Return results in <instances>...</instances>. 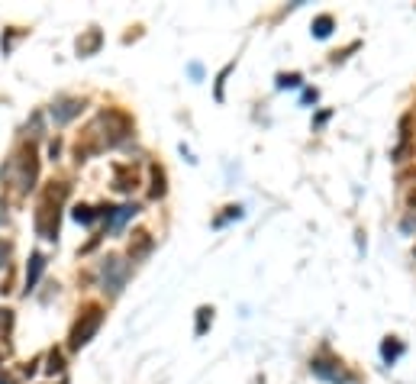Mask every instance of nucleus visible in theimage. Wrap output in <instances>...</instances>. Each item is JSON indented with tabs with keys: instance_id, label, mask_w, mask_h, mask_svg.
Wrapping results in <instances>:
<instances>
[{
	"instance_id": "1",
	"label": "nucleus",
	"mask_w": 416,
	"mask_h": 384,
	"mask_svg": "<svg viewBox=\"0 0 416 384\" xmlns=\"http://www.w3.org/2000/svg\"><path fill=\"white\" fill-rule=\"evenodd\" d=\"M126 133H129V120L117 110H103L78 139V159H87V155H97V152L117 145L126 139Z\"/></svg>"
},
{
	"instance_id": "2",
	"label": "nucleus",
	"mask_w": 416,
	"mask_h": 384,
	"mask_svg": "<svg viewBox=\"0 0 416 384\" xmlns=\"http://www.w3.org/2000/svg\"><path fill=\"white\" fill-rule=\"evenodd\" d=\"M68 187L65 184H52L49 191H45V197H42L39 210H36V233L42 236V239H55L59 236V204L65 201Z\"/></svg>"
},
{
	"instance_id": "3",
	"label": "nucleus",
	"mask_w": 416,
	"mask_h": 384,
	"mask_svg": "<svg viewBox=\"0 0 416 384\" xmlns=\"http://www.w3.org/2000/svg\"><path fill=\"white\" fill-rule=\"evenodd\" d=\"M100 323H103V313H100L97 307H87L81 313V320L75 323V329H71V349H81V346H87L94 339V333L100 329Z\"/></svg>"
},
{
	"instance_id": "4",
	"label": "nucleus",
	"mask_w": 416,
	"mask_h": 384,
	"mask_svg": "<svg viewBox=\"0 0 416 384\" xmlns=\"http://www.w3.org/2000/svg\"><path fill=\"white\" fill-rule=\"evenodd\" d=\"M310 368H313V375L323 378V381H329V384H352V375L342 368V362L313 359V362H310Z\"/></svg>"
},
{
	"instance_id": "5",
	"label": "nucleus",
	"mask_w": 416,
	"mask_h": 384,
	"mask_svg": "<svg viewBox=\"0 0 416 384\" xmlns=\"http://www.w3.org/2000/svg\"><path fill=\"white\" fill-rule=\"evenodd\" d=\"M100 275H103V284L117 294L120 287H123L126 275H129V265H126L123 259H107V262H103V268H100Z\"/></svg>"
},
{
	"instance_id": "6",
	"label": "nucleus",
	"mask_w": 416,
	"mask_h": 384,
	"mask_svg": "<svg viewBox=\"0 0 416 384\" xmlns=\"http://www.w3.org/2000/svg\"><path fill=\"white\" fill-rule=\"evenodd\" d=\"M81 113V101H75V97H65V101L52 104V120L55 123H68L71 117H78Z\"/></svg>"
},
{
	"instance_id": "7",
	"label": "nucleus",
	"mask_w": 416,
	"mask_h": 384,
	"mask_svg": "<svg viewBox=\"0 0 416 384\" xmlns=\"http://www.w3.org/2000/svg\"><path fill=\"white\" fill-rule=\"evenodd\" d=\"M42 265H45V259H42L39 252H36L33 259H29V268H26V287H33V284L39 281V275H42Z\"/></svg>"
},
{
	"instance_id": "8",
	"label": "nucleus",
	"mask_w": 416,
	"mask_h": 384,
	"mask_svg": "<svg viewBox=\"0 0 416 384\" xmlns=\"http://www.w3.org/2000/svg\"><path fill=\"white\" fill-rule=\"evenodd\" d=\"M107 213V207H100V210H94V207H75V220L78 223H94L97 217H103Z\"/></svg>"
},
{
	"instance_id": "9",
	"label": "nucleus",
	"mask_w": 416,
	"mask_h": 384,
	"mask_svg": "<svg viewBox=\"0 0 416 384\" xmlns=\"http://www.w3.org/2000/svg\"><path fill=\"white\" fill-rule=\"evenodd\" d=\"M329 33H333V17H320L317 23H313V36H317V39H326Z\"/></svg>"
},
{
	"instance_id": "10",
	"label": "nucleus",
	"mask_w": 416,
	"mask_h": 384,
	"mask_svg": "<svg viewBox=\"0 0 416 384\" xmlns=\"http://www.w3.org/2000/svg\"><path fill=\"white\" fill-rule=\"evenodd\" d=\"M400 352H403V346L397 343V339H387V343L381 346V355H384V362H394L400 355Z\"/></svg>"
},
{
	"instance_id": "11",
	"label": "nucleus",
	"mask_w": 416,
	"mask_h": 384,
	"mask_svg": "<svg viewBox=\"0 0 416 384\" xmlns=\"http://www.w3.org/2000/svg\"><path fill=\"white\" fill-rule=\"evenodd\" d=\"M149 246H152L149 233H136V249H129V255H133V259H139L142 252H149Z\"/></svg>"
},
{
	"instance_id": "12",
	"label": "nucleus",
	"mask_w": 416,
	"mask_h": 384,
	"mask_svg": "<svg viewBox=\"0 0 416 384\" xmlns=\"http://www.w3.org/2000/svg\"><path fill=\"white\" fill-rule=\"evenodd\" d=\"M197 313H200V317H197V336H203V333H207V323H210V320H213V310L200 307Z\"/></svg>"
},
{
	"instance_id": "13",
	"label": "nucleus",
	"mask_w": 416,
	"mask_h": 384,
	"mask_svg": "<svg viewBox=\"0 0 416 384\" xmlns=\"http://www.w3.org/2000/svg\"><path fill=\"white\" fill-rule=\"evenodd\" d=\"M97 45H100V33H91V39H87V42H78V52H81V55H84V52L97 49Z\"/></svg>"
},
{
	"instance_id": "14",
	"label": "nucleus",
	"mask_w": 416,
	"mask_h": 384,
	"mask_svg": "<svg viewBox=\"0 0 416 384\" xmlns=\"http://www.w3.org/2000/svg\"><path fill=\"white\" fill-rule=\"evenodd\" d=\"M278 87H300V75H281L278 78Z\"/></svg>"
},
{
	"instance_id": "15",
	"label": "nucleus",
	"mask_w": 416,
	"mask_h": 384,
	"mask_svg": "<svg viewBox=\"0 0 416 384\" xmlns=\"http://www.w3.org/2000/svg\"><path fill=\"white\" fill-rule=\"evenodd\" d=\"M49 362H52V365H49V375L62 371V355H59V352H52V355H49Z\"/></svg>"
},
{
	"instance_id": "16",
	"label": "nucleus",
	"mask_w": 416,
	"mask_h": 384,
	"mask_svg": "<svg viewBox=\"0 0 416 384\" xmlns=\"http://www.w3.org/2000/svg\"><path fill=\"white\" fill-rule=\"evenodd\" d=\"M3 259H7V246L0 243V265H3Z\"/></svg>"
},
{
	"instance_id": "17",
	"label": "nucleus",
	"mask_w": 416,
	"mask_h": 384,
	"mask_svg": "<svg viewBox=\"0 0 416 384\" xmlns=\"http://www.w3.org/2000/svg\"><path fill=\"white\" fill-rule=\"evenodd\" d=\"M410 207H416V191H413V194H410Z\"/></svg>"
}]
</instances>
